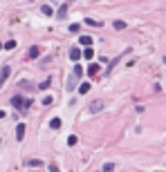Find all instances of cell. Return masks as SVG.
Listing matches in <instances>:
<instances>
[{
    "label": "cell",
    "instance_id": "cell-1",
    "mask_svg": "<svg viewBox=\"0 0 166 172\" xmlns=\"http://www.w3.org/2000/svg\"><path fill=\"white\" fill-rule=\"evenodd\" d=\"M11 105L18 110V112H25V110H29V105H32V101L29 99H25V96H14L11 99Z\"/></svg>",
    "mask_w": 166,
    "mask_h": 172
},
{
    "label": "cell",
    "instance_id": "cell-2",
    "mask_svg": "<svg viewBox=\"0 0 166 172\" xmlns=\"http://www.w3.org/2000/svg\"><path fill=\"white\" fill-rule=\"evenodd\" d=\"M9 74H11V67H9V65H5L2 72H0V87H2V83L9 78Z\"/></svg>",
    "mask_w": 166,
    "mask_h": 172
},
{
    "label": "cell",
    "instance_id": "cell-3",
    "mask_svg": "<svg viewBox=\"0 0 166 172\" xmlns=\"http://www.w3.org/2000/svg\"><path fill=\"white\" fill-rule=\"evenodd\" d=\"M25 166L27 168H43V159H27Z\"/></svg>",
    "mask_w": 166,
    "mask_h": 172
},
{
    "label": "cell",
    "instance_id": "cell-4",
    "mask_svg": "<svg viewBox=\"0 0 166 172\" xmlns=\"http://www.w3.org/2000/svg\"><path fill=\"white\" fill-rule=\"evenodd\" d=\"M25 132H27V128H25V123H18V125H16V139H18V141H23V136H25Z\"/></svg>",
    "mask_w": 166,
    "mask_h": 172
},
{
    "label": "cell",
    "instance_id": "cell-5",
    "mask_svg": "<svg viewBox=\"0 0 166 172\" xmlns=\"http://www.w3.org/2000/svg\"><path fill=\"white\" fill-rule=\"evenodd\" d=\"M38 56H41V47H29L27 58H29V61H34V58H38Z\"/></svg>",
    "mask_w": 166,
    "mask_h": 172
},
{
    "label": "cell",
    "instance_id": "cell-6",
    "mask_svg": "<svg viewBox=\"0 0 166 172\" xmlns=\"http://www.w3.org/2000/svg\"><path fill=\"white\" fill-rule=\"evenodd\" d=\"M83 56V52L79 49V47H74V49H70V58L74 61V63H79V58Z\"/></svg>",
    "mask_w": 166,
    "mask_h": 172
},
{
    "label": "cell",
    "instance_id": "cell-7",
    "mask_svg": "<svg viewBox=\"0 0 166 172\" xmlns=\"http://www.w3.org/2000/svg\"><path fill=\"white\" fill-rule=\"evenodd\" d=\"M103 105H105L103 101H94V103L90 105V112H92V114H94V112H101V110H103Z\"/></svg>",
    "mask_w": 166,
    "mask_h": 172
},
{
    "label": "cell",
    "instance_id": "cell-8",
    "mask_svg": "<svg viewBox=\"0 0 166 172\" xmlns=\"http://www.w3.org/2000/svg\"><path fill=\"white\" fill-rule=\"evenodd\" d=\"M99 72H101V67H99V65H96V63H94V65H90V67H87V74H90L92 78H94V76L99 74Z\"/></svg>",
    "mask_w": 166,
    "mask_h": 172
},
{
    "label": "cell",
    "instance_id": "cell-9",
    "mask_svg": "<svg viewBox=\"0 0 166 172\" xmlns=\"http://www.w3.org/2000/svg\"><path fill=\"white\" fill-rule=\"evenodd\" d=\"M94 40H92V36H81L79 38V45H83V47H87V45H92Z\"/></svg>",
    "mask_w": 166,
    "mask_h": 172
},
{
    "label": "cell",
    "instance_id": "cell-10",
    "mask_svg": "<svg viewBox=\"0 0 166 172\" xmlns=\"http://www.w3.org/2000/svg\"><path fill=\"white\" fill-rule=\"evenodd\" d=\"M83 58H87V61H92V58H94V49H92V47H87V49L83 52Z\"/></svg>",
    "mask_w": 166,
    "mask_h": 172
},
{
    "label": "cell",
    "instance_id": "cell-11",
    "mask_svg": "<svg viewBox=\"0 0 166 172\" xmlns=\"http://www.w3.org/2000/svg\"><path fill=\"white\" fill-rule=\"evenodd\" d=\"M85 25H90V27H101V20H94V18H85Z\"/></svg>",
    "mask_w": 166,
    "mask_h": 172
},
{
    "label": "cell",
    "instance_id": "cell-12",
    "mask_svg": "<svg viewBox=\"0 0 166 172\" xmlns=\"http://www.w3.org/2000/svg\"><path fill=\"white\" fill-rule=\"evenodd\" d=\"M61 125H63V123H61V119H52V121H50V128H52V130H58Z\"/></svg>",
    "mask_w": 166,
    "mask_h": 172
},
{
    "label": "cell",
    "instance_id": "cell-13",
    "mask_svg": "<svg viewBox=\"0 0 166 172\" xmlns=\"http://www.w3.org/2000/svg\"><path fill=\"white\" fill-rule=\"evenodd\" d=\"M90 92V83H81L79 85V94H87Z\"/></svg>",
    "mask_w": 166,
    "mask_h": 172
},
{
    "label": "cell",
    "instance_id": "cell-14",
    "mask_svg": "<svg viewBox=\"0 0 166 172\" xmlns=\"http://www.w3.org/2000/svg\"><path fill=\"white\" fill-rule=\"evenodd\" d=\"M74 76H76V78L83 76V67H81V65H74Z\"/></svg>",
    "mask_w": 166,
    "mask_h": 172
},
{
    "label": "cell",
    "instance_id": "cell-15",
    "mask_svg": "<svg viewBox=\"0 0 166 172\" xmlns=\"http://www.w3.org/2000/svg\"><path fill=\"white\" fill-rule=\"evenodd\" d=\"M2 47H5V49H9V52H11V49H16V40H7V43H5Z\"/></svg>",
    "mask_w": 166,
    "mask_h": 172
},
{
    "label": "cell",
    "instance_id": "cell-16",
    "mask_svg": "<svg viewBox=\"0 0 166 172\" xmlns=\"http://www.w3.org/2000/svg\"><path fill=\"white\" fill-rule=\"evenodd\" d=\"M112 27H114V29H126V23H123V20H114Z\"/></svg>",
    "mask_w": 166,
    "mask_h": 172
},
{
    "label": "cell",
    "instance_id": "cell-17",
    "mask_svg": "<svg viewBox=\"0 0 166 172\" xmlns=\"http://www.w3.org/2000/svg\"><path fill=\"white\" fill-rule=\"evenodd\" d=\"M41 11H43L45 16H52V14H54V11H52V7H47V5H43V7H41Z\"/></svg>",
    "mask_w": 166,
    "mask_h": 172
},
{
    "label": "cell",
    "instance_id": "cell-18",
    "mask_svg": "<svg viewBox=\"0 0 166 172\" xmlns=\"http://www.w3.org/2000/svg\"><path fill=\"white\" fill-rule=\"evenodd\" d=\"M67 16V5H63L61 9H58V18H65Z\"/></svg>",
    "mask_w": 166,
    "mask_h": 172
},
{
    "label": "cell",
    "instance_id": "cell-19",
    "mask_svg": "<svg viewBox=\"0 0 166 172\" xmlns=\"http://www.w3.org/2000/svg\"><path fill=\"white\" fill-rule=\"evenodd\" d=\"M76 141H79V136H67V145H76Z\"/></svg>",
    "mask_w": 166,
    "mask_h": 172
},
{
    "label": "cell",
    "instance_id": "cell-20",
    "mask_svg": "<svg viewBox=\"0 0 166 172\" xmlns=\"http://www.w3.org/2000/svg\"><path fill=\"white\" fill-rule=\"evenodd\" d=\"M79 29H81V25H79V23H74V25H70V31H72V34H76V31H79Z\"/></svg>",
    "mask_w": 166,
    "mask_h": 172
},
{
    "label": "cell",
    "instance_id": "cell-21",
    "mask_svg": "<svg viewBox=\"0 0 166 172\" xmlns=\"http://www.w3.org/2000/svg\"><path fill=\"white\" fill-rule=\"evenodd\" d=\"M74 81H76V76L72 74V78H70V83H67V90H74Z\"/></svg>",
    "mask_w": 166,
    "mask_h": 172
},
{
    "label": "cell",
    "instance_id": "cell-22",
    "mask_svg": "<svg viewBox=\"0 0 166 172\" xmlns=\"http://www.w3.org/2000/svg\"><path fill=\"white\" fill-rule=\"evenodd\" d=\"M50 85H52V81H50V78H47V81H43V83H41V90H47Z\"/></svg>",
    "mask_w": 166,
    "mask_h": 172
},
{
    "label": "cell",
    "instance_id": "cell-23",
    "mask_svg": "<svg viewBox=\"0 0 166 172\" xmlns=\"http://www.w3.org/2000/svg\"><path fill=\"white\" fill-rule=\"evenodd\" d=\"M20 87H25V90H34L32 85H29V81H20Z\"/></svg>",
    "mask_w": 166,
    "mask_h": 172
},
{
    "label": "cell",
    "instance_id": "cell-24",
    "mask_svg": "<svg viewBox=\"0 0 166 172\" xmlns=\"http://www.w3.org/2000/svg\"><path fill=\"white\" fill-rule=\"evenodd\" d=\"M52 103H54L52 96H45V99H43V105H52Z\"/></svg>",
    "mask_w": 166,
    "mask_h": 172
},
{
    "label": "cell",
    "instance_id": "cell-25",
    "mask_svg": "<svg viewBox=\"0 0 166 172\" xmlns=\"http://www.w3.org/2000/svg\"><path fill=\"white\" fill-rule=\"evenodd\" d=\"M112 170H114L112 163H105V166H103V172H112Z\"/></svg>",
    "mask_w": 166,
    "mask_h": 172
},
{
    "label": "cell",
    "instance_id": "cell-26",
    "mask_svg": "<svg viewBox=\"0 0 166 172\" xmlns=\"http://www.w3.org/2000/svg\"><path fill=\"white\" fill-rule=\"evenodd\" d=\"M50 172H61V170H58V166H56V163H50Z\"/></svg>",
    "mask_w": 166,
    "mask_h": 172
},
{
    "label": "cell",
    "instance_id": "cell-27",
    "mask_svg": "<svg viewBox=\"0 0 166 172\" xmlns=\"http://www.w3.org/2000/svg\"><path fill=\"white\" fill-rule=\"evenodd\" d=\"M2 119H7V114H5L2 110H0V121H2Z\"/></svg>",
    "mask_w": 166,
    "mask_h": 172
},
{
    "label": "cell",
    "instance_id": "cell-28",
    "mask_svg": "<svg viewBox=\"0 0 166 172\" xmlns=\"http://www.w3.org/2000/svg\"><path fill=\"white\" fill-rule=\"evenodd\" d=\"M0 49H5V47H2V45H0Z\"/></svg>",
    "mask_w": 166,
    "mask_h": 172
}]
</instances>
